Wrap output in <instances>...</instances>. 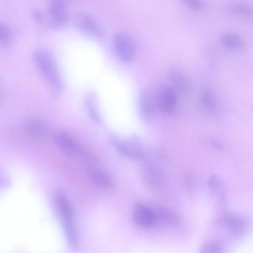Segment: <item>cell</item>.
I'll return each instance as SVG.
<instances>
[{
	"mask_svg": "<svg viewBox=\"0 0 253 253\" xmlns=\"http://www.w3.org/2000/svg\"><path fill=\"white\" fill-rule=\"evenodd\" d=\"M33 58L37 68L48 84L56 90L62 89V79L52 52L46 48H39L35 51Z\"/></svg>",
	"mask_w": 253,
	"mask_h": 253,
	"instance_id": "cell-1",
	"label": "cell"
},
{
	"mask_svg": "<svg viewBox=\"0 0 253 253\" xmlns=\"http://www.w3.org/2000/svg\"><path fill=\"white\" fill-rule=\"evenodd\" d=\"M55 206L62 219L68 244L72 249L78 245V237L74 214L70 202L62 191H57L54 197Z\"/></svg>",
	"mask_w": 253,
	"mask_h": 253,
	"instance_id": "cell-2",
	"label": "cell"
},
{
	"mask_svg": "<svg viewBox=\"0 0 253 253\" xmlns=\"http://www.w3.org/2000/svg\"><path fill=\"white\" fill-rule=\"evenodd\" d=\"M155 101L160 111L166 114H171L177 105V92L170 85L161 84L157 89Z\"/></svg>",
	"mask_w": 253,
	"mask_h": 253,
	"instance_id": "cell-3",
	"label": "cell"
},
{
	"mask_svg": "<svg viewBox=\"0 0 253 253\" xmlns=\"http://www.w3.org/2000/svg\"><path fill=\"white\" fill-rule=\"evenodd\" d=\"M112 43L116 55L122 61L126 63L133 62L136 55L135 46L128 35L122 32L115 34Z\"/></svg>",
	"mask_w": 253,
	"mask_h": 253,
	"instance_id": "cell-4",
	"label": "cell"
},
{
	"mask_svg": "<svg viewBox=\"0 0 253 253\" xmlns=\"http://www.w3.org/2000/svg\"><path fill=\"white\" fill-rule=\"evenodd\" d=\"M112 141L117 152L123 156L133 160H140L145 157V151L138 141L116 138Z\"/></svg>",
	"mask_w": 253,
	"mask_h": 253,
	"instance_id": "cell-5",
	"label": "cell"
},
{
	"mask_svg": "<svg viewBox=\"0 0 253 253\" xmlns=\"http://www.w3.org/2000/svg\"><path fill=\"white\" fill-rule=\"evenodd\" d=\"M49 22L53 28H60L66 24L69 19V13L63 1H50L47 7Z\"/></svg>",
	"mask_w": 253,
	"mask_h": 253,
	"instance_id": "cell-6",
	"label": "cell"
},
{
	"mask_svg": "<svg viewBox=\"0 0 253 253\" xmlns=\"http://www.w3.org/2000/svg\"><path fill=\"white\" fill-rule=\"evenodd\" d=\"M220 222L231 236L236 237L243 235L247 229L245 220L234 213L224 214L221 217Z\"/></svg>",
	"mask_w": 253,
	"mask_h": 253,
	"instance_id": "cell-7",
	"label": "cell"
},
{
	"mask_svg": "<svg viewBox=\"0 0 253 253\" xmlns=\"http://www.w3.org/2000/svg\"><path fill=\"white\" fill-rule=\"evenodd\" d=\"M87 175L90 181L97 188L102 190H110L114 185L111 175L107 171L96 167H89Z\"/></svg>",
	"mask_w": 253,
	"mask_h": 253,
	"instance_id": "cell-8",
	"label": "cell"
},
{
	"mask_svg": "<svg viewBox=\"0 0 253 253\" xmlns=\"http://www.w3.org/2000/svg\"><path fill=\"white\" fill-rule=\"evenodd\" d=\"M133 219L139 226L149 228L155 225V211L142 204H137L133 211Z\"/></svg>",
	"mask_w": 253,
	"mask_h": 253,
	"instance_id": "cell-9",
	"label": "cell"
},
{
	"mask_svg": "<svg viewBox=\"0 0 253 253\" xmlns=\"http://www.w3.org/2000/svg\"><path fill=\"white\" fill-rule=\"evenodd\" d=\"M54 141L58 148L64 154L75 156L84 152L77 141L70 135L64 132H58L54 136Z\"/></svg>",
	"mask_w": 253,
	"mask_h": 253,
	"instance_id": "cell-10",
	"label": "cell"
},
{
	"mask_svg": "<svg viewBox=\"0 0 253 253\" xmlns=\"http://www.w3.org/2000/svg\"><path fill=\"white\" fill-rule=\"evenodd\" d=\"M171 86L177 92L182 94L188 93L191 87L189 76L182 70L177 68L170 69L168 74Z\"/></svg>",
	"mask_w": 253,
	"mask_h": 253,
	"instance_id": "cell-11",
	"label": "cell"
},
{
	"mask_svg": "<svg viewBox=\"0 0 253 253\" xmlns=\"http://www.w3.org/2000/svg\"><path fill=\"white\" fill-rule=\"evenodd\" d=\"M144 175L148 184L154 188H162L166 181V175L163 169L153 164H148L144 167Z\"/></svg>",
	"mask_w": 253,
	"mask_h": 253,
	"instance_id": "cell-12",
	"label": "cell"
},
{
	"mask_svg": "<svg viewBox=\"0 0 253 253\" xmlns=\"http://www.w3.org/2000/svg\"><path fill=\"white\" fill-rule=\"evenodd\" d=\"M200 102L204 109L210 113H215L219 108V102L215 92L207 85L201 87L199 91Z\"/></svg>",
	"mask_w": 253,
	"mask_h": 253,
	"instance_id": "cell-13",
	"label": "cell"
},
{
	"mask_svg": "<svg viewBox=\"0 0 253 253\" xmlns=\"http://www.w3.org/2000/svg\"><path fill=\"white\" fill-rule=\"evenodd\" d=\"M77 23L82 31L91 36L101 38L104 35L102 29L95 19L89 14H79L77 18Z\"/></svg>",
	"mask_w": 253,
	"mask_h": 253,
	"instance_id": "cell-14",
	"label": "cell"
},
{
	"mask_svg": "<svg viewBox=\"0 0 253 253\" xmlns=\"http://www.w3.org/2000/svg\"><path fill=\"white\" fill-rule=\"evenodd\" d=\"M221 45L226 49L240 51L244 49L245 42L241 37L233 32H226L221 33L219 37Z\"/></svg>",
	"mask_w": 253,
	"mask_h": 253,
	"instance_id": "cell-15",
	"label": "cell"
},
{
	"mask_svg": "<svg viewBox=\"0 0 253 253\" xmlns=\"http://www.w3.org/2000/svg\"><path fill=\"white\" fill-rule=\"evenodd\" d=\"M156 107L155 99L147 91H142L139 96V108L141 116L146 120L153 117Z\"/></svg>",
	"mask_w": 253,
	"mask_h": 253,
	"instance_id": "cell-16",
	"label": "cell"
},
{
	"mask_svg": "<svg viewBox=\"0 0 253 253\" xmlns=\"http://www.w3.org/2000/svg\"><path fill=\"white\" fill-rule=\"evenodd\" d=\"M155 225H170L178 221V217L173 212L164 208H159L155 211Z\"/></svg>",
	"mask_w": 253,
	"mask_h": 253,
	"instance_id": "cell-17",
	"label": "cell"
},
{
	"mask_svg": "<svg viewBox=\"0 0 253 253\" xmlns=\"http://www.w3.org/2000/svg\"><path fill=\"white\" fill-rule=\"evenodd\" d=\"M25 130L29 134L36 136H43L47 132L46 124L39 119H32L26 125Z\"/></svg>",
	"mask_w": 253,
	"mask_h": 253,
	"instance_id": "cell-18",
	"label": "cell"
},
{
	"mask_svg": "<svg viewBox=\"0 0 253 253\" xmlns=\"http://www.w3.org/2000/svg\"><path fill=\"white\" fill-rule=\"evenodd\" d=\"M228 10L231 12L240 15L252 17L253 15L252 8L249 5L240 2H234L229 4Z\"/></svg>",
	"mask_w": 253,
	"mask_h": 253,
	"instance_id": "cell-19",
	"label": "cell"
},
{
	"mask_svg": "<svg viewBox=\"0 0 253 253\" xmlns=\"http://www.w3.org/2000/svg\"><path fill=\"white\" fill-rule=\"evenodd\" d=\"M209 188L214 194L222 196L224 193V187L221 181L217 177H210L208 182Z\"/></svg>",
	"mask_w": 253,
	"mask_h": 253,
	"instance_id": "cell-20",
	"label": "cell"
},
{
	"mask_svg": "<svg viewBox=\"0 0 253 253\" xmlns=\"http://www.w3.org/2000/svg\"><path fill=\"white\" fill-rule=\"evenodd\" d=\"M199 253H224V251L220 244L212 241L203 245Z\"/></svg>",
	"mask_w": 253,
	"mask_h": 253,
	"instance_id": "cell-21",
	"label": "cell"
},
{
	"mask_svg": "<svg viewBox=\"0 0 253 253\" xmlns=\"http://www.w3.org/2000/svg\"><path fill=\"white\" fill-rule=\"evenodd\" d=\"M11 38V33L8 27L4 23L0 22V44L7 43Z\"/></svg>",
	"mask_w": 253,
	"mask_h": 253,
	"instance_id": "cell-22",
	"label": "cell"
},
{
	"mask_svg": "<svg viewBox=\"0 0 253 253\" xmlns=\"http://www.w3.org/2000/svg\"><path fill=\"white\" fill-rule=\"evenodd\" d=\"M182 2L189 8L194 10H200L205 6V3L199 0H184Z\"/></svg>",
	"mask_w": 253,
	"mask_h": 253,
	"instance_id": "cell-23",
	"label": "cell"
},
{
	"mask_svg": "<svg viewBox=\"0 0 253 253\" xmlns=\"http://www.w3.org/2000/svg\"><path fill=\"white\" fill-rule=\"evenodd\" d=\"M86 105L89 115L92 120L96 122H98L100 120L99 116L96 111L93 104H92V101L90 99H87L86 100Z\"/></svg>",
	"mask_w": 253,
	"mask_h": 253,
	"instance_id": "cell-24",
	"label": "cell"
}]
</instances>
